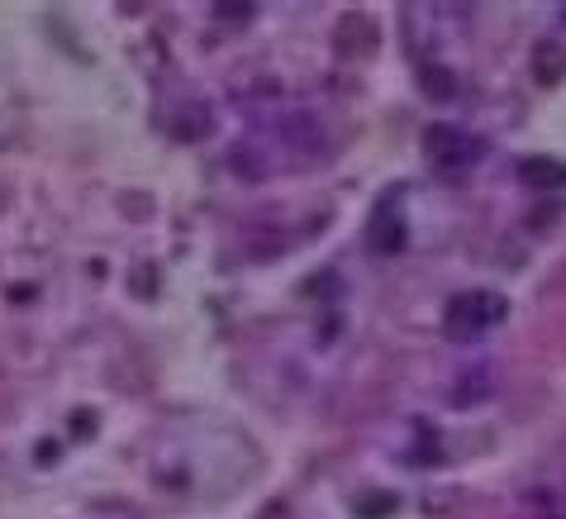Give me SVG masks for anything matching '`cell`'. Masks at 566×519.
I'll list each match as a JSON object with an SVG mask.
<instances>
[{"instance_id":"1","label":"cell","mask_w":566,"mask_h":519,"mask_svg":"<svg viewBox=\"0 0 566 519\" xmlns=\"http://www.w3.org/2000/svg\"><path fill=\"white\" fill-rule=\"evenodd\" d=\"M504 314H510V300L500 291H490V286H476V291H462L457 300H447L443 310V334L447 339H481L490 334L496 324H504Z\"/></svg>"},{"instance_id":"5","label":"cell","mask_w":566,"mask_h":519,"mask_svg":"<svg viewBox=\"0 0 566 519\" xmlns=\"http://www.w3.org/2000/svg\"><path fill=\"white\" fill-rule=\"evenodd\" d=\"M206 129H210V110L206 106L177 114V139H206Z\"/></svg>"},{"instance_id":"6","label":"cell","mask_w":566,"mask_h":519,"mask_svg":"<svg viewBox=\"0 0 566 519\" xmlns=\"http://www.w3.org/2000/svg\"><path fill=\"white\" fill-rule=\"evenodd\" d=\"M424 81H429V91H433V100H447V96H453L457 91V81L453 77H443V71H424Z\"/></svg>"},{"instance_id":"3","label":"cell","mask_w":566,"mask_h":519,"mask_svg":"<svg viewBox=\"0 0 566 519\" xmlns=\"http://www.w3.org/2000/svg\"><path fill=\"white\" fill-rule=\"evenodd\" d=\"M376 24L367 20V14H343V24H339V34H333V43H339V53L343 57H367L376 48Z\"/></svg>"},{"instance_id":"4","label":"cell","mask_w":566,"mask_h":519,"mask_svg":"<svg viewBox=\"0 0 566 519\" xmlns=\"http://www.w3.org/2000/svg\"><path fill=\"white\" fill-rule=\"evenodd\" d=\"M519 172H524L529 186H547V191H553V186H566V167L553 163V157H529Z\"/></svg>"},{"instance_id":"2","label":"cell","mask_w":566,"mask_h":519,"mask_svg":"<svg viewBox=\"0 0 566 519\" xmlns=\"http://www.w3.org/2000/svg\"><path fill=\"white\" fill-rule=\"evenodd\" d=\"M424 153L439 172H453L457 177V172H467L481 157V139H471L467 129H453V124H433L424 134Z\"/></svg>"}]
</instances>
